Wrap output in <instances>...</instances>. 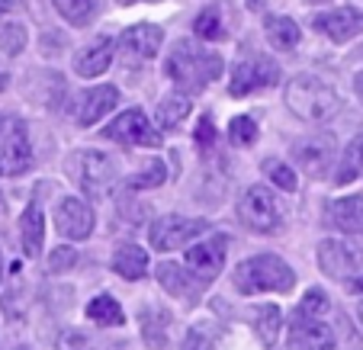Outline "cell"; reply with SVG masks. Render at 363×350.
I'll return each instance as SVG.
<instances>
[{"label":"cell","mask_w":363,"mask_h":350,"mask_svg":"<svg viewBox=\"0 0 363 350\" xmlns=\"http://www.w3.org/2000/svg\"><path fill=\"white\" fill-rule=\"evenodd\" d=\"M52 4L71 26H87L94 20V0H52Z\"/></svg>","instance_id":"f1b7e54d"},{"label":"cell","mask_w":363,"mask_h":350,"mask_svg":"<svg viewBox=\"0 0 363 350\" xmlns=\"http://www.w3.org/2000/svg\"><path fill=\"white\" fill-rule=\"evenodd\" d=\"M315 29L328 35L331 42H350L363 35V13L354 7H337L331 13L315 16Z\"/></svg>","instance_id":"2e32d148"},{"label":"cell","mask_w":363,"mask_h":350,"mask_svg":"<svg viewBox=\"0 0 363 350\" xmlns=\"http://www.w3.org/2000/svg\"><path fill=\"white\" fill-rule=\"evenodd\" d=\"M286 106L296 119L302 123H328L337 116L341 110V100H337L335 87L322 81L315 74H299L286 84Z\"/></svg>","instance_id":"7a4b0ae2"},{"label":"cell","mask_w":363,"mask_h":350,"mask_svg":"<svg viewBox=\"0 0 363 350\" xmlns=\"http://www.w3.org/2000/svg\"><path fill=\"white\" fill-rule=\"evenodd\" d=\"M103 135L113 138V142H123V145H145V148H158L161 145V132L155 129V123L142 110H129L119 119H113Z\"/></svg>","instance_id":"9c48e42d"},{"label":"cell","mask_w":363,"mask_h":350,"mask_svg":"<svg viewBox=\"0 0 363 350\" xmlns=\"http://www.w3.org/2000/svg\"><path fill=\"white\" fill-rule=\"evenodd\" d=\"M293 283H296L293 267L277 254H254L235 267V289H238L241 295L289 293Z\"/></svg>","instance_id":"3957f363"},{"label":"cell","mask_w":363,"mask_h":350,"mask_svg":"<svg viewBox=\"0 0 363 350\" xmlns=\"http://www.w3.org/2000/svg\"><path fill=\"white\" fill-rule=\"evenodd\" d=\"M164 180H167V167L161 164V161H148L135 177H129V186L132 190H155V186H161Z\"/></svg>","instance_id":"4dcf8cb0"},{"label":"cell","mask_w":363,"mask_h":350,"mask_svg":"<svg viewBox=\"0 0 363 350\" xmlns=\"http://www.w3.org/2000/svg\"><path fill=\"white\" fill-rule=\"evenodd\" d=\"M350 289H354V293H363V276H357V280H350Z\"/></svg>","instance_id":"60d3db41"},{"label":"cell","mask_w":363,"mask_h":350,"mask_svg":"<svg viewBox=\"0 0 363 350\" xmlns=\"http://www.w3.org/2000/svg\"><path fill=\"white\" fill-rule=\"evenodd\" d=\"M196 35L199 39H216V35L222 33V20H219V10H203V13L196 16Z\"/></svg>","instance_id":"e575fe53"},{"label":"cell","mask_w":363,"mask_h":350,"mask_svg":"<svg viewBox=\"0 0 363 350\" xmlns=\"http://www.w3.org/2000/svg\"><path fill=\"white\" fill-rule=\"evenodd\" d=\"M264 35H267V42L274 48H280V52H293L296 45H299V26H296L289 16H264Z\"/></svg>","instance_id":"7402d4cb"},{"label":"cell","mask_w":363,"mask_h":350,"mask_svg":"<svg viewBox=\"0 0 363 350\" xmlns=\"http://www.w3.org/2000/svg\"><path fill=\"white\" fill-rule=\"evenodd\" d=\"M325 225L347 235H363V196H341L335 203H328Z\"/></svg>","instance_id":"e0dca14e"},{"label":"cell","mask_w":363,"mask_h":350,"mask_svg":"<svg viewBox=\"0 0 363 350\" xmlns=\"http://www.w3.org/2000/svg\"><path fill=\"white\" fill-rule=\"evenodd\" d=\"M161 42H164V29H161V26L138 23V26L125 29V33L119 35V52H123V62L125 64L148 62V58L158 55Z\"/></svg>","instance_id":"7c38bea8"},{"label":"cell","mask_w":363,"mask_h":350,"mask_svg":"<svg viewBox=\"0 0 363 350\" xmlns=\"http://www.w3.org/2000/svg\"><path fill=\"white\" fill-rule=\"evenodd\" d=\"M164 71L180 90L196 94V90L206 87V84H213L222 77V55L203 52V48H196L193 42L184 39V42H177L174 52L167 55Z\"/></svg>","instance_id":"6da1fadb"},{"label":"cell","mask_w":363,"mask_h":350,"mask_svg":"<svg viewBox=\"0 0 363 350\" xmlns=\"http://www.w3.org/2000/svg\"><path fill=\"white\" fill-rule=\"evenodd\" d=\"M74 264H77L74 247H55L52 257H48V270H52V273H65V270H71Z\"/></svg>","instance_id":"d590c367"},{"label":"cell","mask_w":363,"mask_h":350,"mask_svg":"<svg viewBox=\"0 0 363 350\" xmlns=\"http://www.w3.org/2000/svg\"><path fill=\"white\" fill-rule=\"evenodd\" d=\"M225 254H228V238L225 235H209L206 241L186 247L184 264L199 283H213L216 276L225 267Z\"/></svg>","instance_id":"ba28073f"},{"label":"cell","mask_w":363,"mask_h":350,"mask_svg":"<svg viewBox=\"0 0 363 350\" xmlns=\"http://www.w3.org/2000/svg\"><path fill=\"white\" fill-rule=\"evenodd\" d=\"M42 244H45V219H42V209L33 203V206L23 213V254L39 257Z\"/></svg>","instance_id":"cb8c5ba5"},{"label":"cell","mask_w":363,"mask_h":350,"mask_svg":"<svg viewBox=\"0 0 363 350\" xmlns=\"http://www.w3.org/2000/svg\"><path fill=\"white\" fill-rule=\"evenodd\" d=\"M142 337L148 347L161 350L167 344V312L158 309H145L142 312Z\"/></svg>","instance_id":"83f0119b"},{"label":"cell","mask_w":363,"mask_h":350,"mask_svg":"<svg viewBox=\"0 0 363 350\" xmlns=\"http://www.w3.org/2000/svg\"><path fill=\"white\" fill-rule=\"evenodd\" d=\"M277 81H280V68H277V62L254 55V58H245L241 64H235V74H232L228 90H232V96H247V94H254V90H261V87H274Z\"/></svg>","instance_id":"30bf717a"},{"label":"cell","mask_w":363,"mask_h":350,"mask_svg":"<svg viewBox=\"0 0 363 350\" xmlns=\"http://www.w3.org/2000/svg\"><path fill=\"white\" fill-rule=\"evenodd\" d=\"M55 228L71 241H84L94 232V209L77 196H65L55 209Z\"/></svg>","instance_id":"5bb4252c"},{"label":"cell","mask_w":363,"mask_h":350,"mask_svg":"<svg viewBox=\"0 0 363 350\" xmlns=\"http://www.w3.org/2000/svg\"><path fill=\"white\" fill-rule=\"evenodd\" d=\"M228 138H232V145H238V148H251V145L257 142V123H254L251 116H235L232 125H228Z\"/></svg>","instance_id":"1f68e13d"},{"label":"cell","mask_w":363,"mask_h":350,"mask_svg":"<svg viewBox=\"0 0 363 350\" xmlns=\"http://www.w3.org/2000/svg\"><path fill=\"white\" fill-rule=\"evenodd\" d=\"M308 4H325V0H308Z\"/></svg>","instance_id":"bcb514c9"},{"label":"cell","mask_w":363,"mask_h":350,"mask_svg":"<svg viewBox=\"0 0 363 350\" xmlns=\"http://www.w3.org/2000/svg\"><path fill=\"white\" fill-rule=\"evenodd\" d=\"M7 87V74H4V71H0V90Z\"/></svg>","instance_id":"ee69618b"},{"label":"cell","mask_w":363,"mask_h":350,"mask_svg":"<svg viewBox=\"0 0 363 350\" xmlns=\"http://www.w3.org/2000/svg\"><path fill=\"white\" fill-rule=\"evenodd\" d=\"M289 344H293V350H335L337 337L325 318L296 315L289 324Z\"/></svg>","instance_id":"4fadbf2b"},{"label":"cell","mask_w":363,"mask_h":350,"mask_svg":"<svg viewBox=\"0 0 363 350\" xmlns=\"http://www.w3.org/2000/svg\"><path fill=\"white\" fill-rule=\"evenodd\" d=\"M184 350H213V341H209V334H203L199 328H193L184 341Z\"/></svg>","instance_id":"74e56055"},{"label":"cell","mask_w":363,"mask_h":350,"mask_svg":"<svg viewBox=\"0 0 363 350\" xmlns=\"http://www.w3.org/2000/svg\"><path fill=\"white\" fill-rule=\"evenodd\" d=\"M65 171L68 177L81 186L87 196H106V190L116 180V164L113 158H106L103 152H90V148H81V152H71L65 158Z\"/></svg>","instance_id":"277c9868"},{"label":"cell","mask_w":363,"mask_h":350,"mask_svg":"<svg viewBox=\"0 0 363 350\" xmlns=\"http://www.w3.org/2000/svg\"><path fill=\"white\" fill-rule=\"evenodd\" d=\"M26 29L16 26V23H7V26L0 29V52L4 55H20L23 48H26Z\"/></svg>","instance_id":"d6a6232c"},{"label":"cell","mask_w":363,"mask_h":350,"mask_svg":"<svg viewBox=\"0 0 363 350\" xmlns=\"http://www.w3.org/2000/svg\"><path fill=\"white\" fill-rule=\"evenodd\" d=\"M113 270H116L123 280H142V276L148 273V254H145V247L119 244L116 254H113Z\"/></svg>","instance_id":"44dd1931"},{"label":"cell","mask_w":363,"mask_h":350,"mask_svg":"<svg viewBox=\"0 0 363 350\" xmlns=\"http://www.w3.org/2000/svg\"><path fill=\"white\" fill-rule=\"evenodd\" d=\"M113 52H116V42L113 39H96L87 48H81L74 55V71L77 77H100L103 71L110 68Z\"/></svg>","instance_id":"d6986e66"},{"label":"cell","mask_w":363,"mask_h":350,"mask_svg":"<svg viewBox=\"0 0 363 350\" xmlns=\"http://www.w3.org/2000/svg\"><path fill=\"white\" fill-rule=\"evenodd\" d=\"M209 232V222L206 219H184V215H164L151 225L148 232V241L151 247H158V251H177V247L190 244L196 241L199 235Z\"/></svg>","instance_id":"52a82bcc"},{"label":"cell","mask_w":363,"mask_h":350,"mask_svg":"<svg viewBox=\"0 0 363 350\" xmlns=\"http://www.w3.org/2000/svg\"><path fill=\"white\" fill-rule=\"evenodd\" d=\"M119 4H132V0H119Z\"/></svg>","instance_id":"7dc6e473"},{"label":"cell","mask_w":363,"mask_h":350,"mask_svg":"<svg viewBox=\"0 0 363 350\" xmlns=\"http://www.w3.org/2000/svg\"><path fill=\"white\" fill-rule=\"evenodd\" d=\"M360 174H363V135H354L347 142V148L341 152V158L335 161L331 180H335L337 186H347V184H354Z\"/></svg>","instance_id":"ffe728a7"},{"label":"cell","mask_w":363,"mask_h":350,"mask_svg":"<svg viewBox=\"0 0 363 350\" xmlns=\"http://www.w3.org/2000/svg\"><path fill=\"white\" fill-rule=\"evenodd\" d=\"M116 103H119V90L110 87V84H106V87L87 90V94L81 96V106H77V123L87 129V125L100 123L110 110H116Z\"/></svg>","instance_id":"ac0fdd59"},{"label":"cell","mask_w":363,"mask_h":350,"mask_svg":"<svg viewBox=\"0 0 363 350\" xmlns=\"http://www.w3.org/2000/svg\"><path fill=\"white\" fill-rule=\"evenodd\" d=\"M251 322H254V331L261 337L267 347H274L280 341V331H283V312L277 305H261V309L251 312Z\"/></svg>","instance_id":"d4e9b609"},{"label":"cell","mask_w":363,"mask_h":350,"mask_svg":"<svg viewBox=\"0 0 363 350\" xmlns=\"http://www.w3.org/2000/svg\"><path fill=\"white\" fill-rule=\"evenodd\" d=\"M318 267L335 280H357V273H363V257L344 241L325 238L318 244Z\"/></svg>","instance_id":"8fae6325"},{"label":"cell","mask_w":363,"mask_h":350,"mask_svg":"<svg viewBox=\"0 0 363 350\" xmlns=\"http://www.w3.org/2000/svg\"><path fill=\"white\" fill-rule=\"evenodd\" d=\"M196 142H199V145H213V142H216V125H213V119H209V116L199 119V125H196Z\"/></svg>","instance_id":"f35d334b"},{"label":"cell","mask_w":363,"mask_h":350,"mask_svg":"<svg viewBox=\"0 0 363 350\" xmlns=\"http://www.w3.org/2000/svg\"><path fill=\"white\" fill-rule=\"evenodd\" d=\"M193 103L190 96H167V100H161L158 103V113H155V129L158 132H174L180 123H184L186 116H190Z\"/></svg>","instance_id":"603a6c76"},{"label":"cell","mask_w":363,"mask_h":350,"mask_svg":"<svg viewBox=\"0 0 363 350\" xmlns=\"http://www.w3.org/2000/svg\"><path fill=\"white\" fill-rule=\"evenodd\" d=\"M264 4H267V0H247V7H251V10H261Z\"/></svg>","instance_id":"b9f144b4"},{"label":"cell","mask_w":363,"mask_h":350,"mask_svg":"<svg viewBox=\"0 0 363 350\" xmlns=\"http://www.w3.org/2000/svg\"><path fill=\"white\" fill-rule=\"evenodd\" d=\"M325 312H328V295H325V289H308V293L302 295L299 312H296V315H312V318H322Z\"/></svg>","instance_id":"836d02e7"},{"label":"cell","mask_w":363,"mask_h":350,"mask_svg":"<svg viewBox=\"0 0 363 350\" xmlns=\"http://www.w3.org/2000/svg\"><path fill=\"white\" fill-rule=\"evenodd\" d=\"M33 164V148L23 119L0 113V174L4 177H20Z\"/></svg>","instance_id":"8992f818"},{"label":"cell","mask_w":363,"mask_h":350,"mask_svg":"<svg viewBox=\"0 0 363 350\" xmlns=\"http://www.w3.org/2000/svg\"><path fill=\"white\" fill-rule=\"evenodd\" d=\"M58 347L62 350H87V337L81 331H62L58 334Z\"/></svg>","instance_id":"8d00e7d4"},{"label":"cell","mask_w":363,"mask_h":350,"mask_svg":"<svg viewBox=\"0 0 363 350\" xmlns=\"http://www.w3.org/2000/svg\"><path fill=\"white\" fill-rule=\"evenodd\" d=\"M87 318L90 322H96V324H110V328H119V324L125 322V315H123V305L113 299V295H94L87 303Z\"/></svg>","instance_id":"4316f807"},{"label":"cell","mask_w":363,"mask_h":350,"mask_svg":"<svg viewBox=\"0 0 363 350\" xmlns=\"http://www.w3.org/2000/svg\"><path fill=\"white\" fill-rule=\"evenodd\" d=\"M238 219L245 222V228L257 235H277L283 228V206H280V196L267 190V186L254 184L241 193L238 199Z\"/></svg>","instance_id":"5b68a950"},{"label":"cell","mask_w":363,"mask_h":350,"mask_svg":"<svg viewBox=\"0 0 363 350\" xmlns=\"http://www.w3.org/2000/svg\"><path fill=\"white\" fill-rule=\"evenodd\" d=\"M0 276H4V254H0Z\"/></svg>","instance_id":"f6af8a7d"},{"label":"cell","mask_w":363,"mask_h":350,"mask_svg":"<svg viewBox=\"0 0 363 350\" xmlns=\"http://www.w3.org/2000/svg\"><path fill=\"white\" fill-rule=\"evenodd\" d=\"M354 90H357V96H360V100H363V71L354 77Z\"/></svg>","instance_id":"ab89813d"},{"label":"cell","mask_w":363,"mask_h":350,"mask_svg":"<svg viewBox=\"0 0 363 350\" xmlns=\"http://www.w3.org/2000/svg\"><path fill=\"white\" fill-rule=\"evenodd\" d=\"M155 276H158V283L171 295H177V299H193V283H190V276H186V270L180 267V264H171V261L158 264Z\"/></svg>","instance_id":"484cf974"},{"label":"cell","mask_w":363,"mask_h":350,"mask_svg":"<svg viewBox=\"0 0 363 350\" xmlns=\"http://www.w3.org/2000/svg\"><path fill=\"white\" fill-rule=\"evenodd\" d=\"M264 174H267L270 184H277L280 190H286V193H293L296 186H299L296 171L286 164V161H280V158H267V161H264Z\"/></svg>","instance_id":"f546056e"},{"label":"cell","mask_w":363,"mask_h":350,"mask_svg":"<svg viewBox=\"0 0 363 350\" xmlns=\"http://www.w3.org/2000/svg\"><path fill=\"white\" fill-rule=\"evenodd\" d=\"M296 158L306 167L312 177H325L328 171H335V158H337V142L331 135H315L296 145Z\"/></svg>","instance_id":"9a60e30c"},{"label":"cell","mask_w":363,"mask_h":350,"mask_svg":"<svg viewBox=\"0 0 363 350\" xmlns=\"http://www.w3.org/2000/svg\"><path fill=\"white\" fill-rule=\"evenodd\" d=\"M357 318H360V328H363V303L357 305Z\"/></svg>","instance_id":"7bdbcfd3"}]
</instances>
